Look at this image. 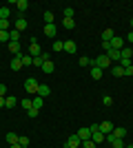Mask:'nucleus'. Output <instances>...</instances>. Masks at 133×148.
I'll return each mask as SVG.
<instances>
[{"label": "nucleus", "mask_w": 133, "mask_h": 148, "mask_svg": "<svg viewBox=\"0 0 133 148\" xmlns=\"http://www.w3.org/2000/svg\"><path fill=\"white\" fill-rule=\"evenodd\" d=\"M91 66H98V69H102V71H104V69L111 66V60H109L107 53H100L95 60H91Z\"/></svg>", "instance_id": "nucleus-1"}, {"label": "nucleus", "mask_w": 133, "mask_h": 148, "mask_svg": "<svg viewBox=\"0 0 133 148\" xmlns=\"http://www.w3.org/2000/svg\"><path fill=\"white\" fill-rule=\"evenodd\" d=\"M38 88H40V84H38L36 77H27L25 80V91L29 93V95H38Z\"/></svg>", "instance_id": "nucleus-2"}, {"label": "nucleus", "mask_w": 133, "mask_h": 148, "mask_svg": "<svg viewBox=\"0 0 133 148\" xmlns=\"http://www.w3.org/2000/svg\"><path fill=\"white\" fill-rule=\"evenodd\" d=\"M29 56H31V58L42 56V49H40V44H38V40H36V38H31V40H29Z\"/></svg>", "instance_id": "nucleus-3"}, {"label": "nucleus", "mask_w": 133, "mask_h": 148, "mask_svg": "<svg viewBox=\"0 0 133 148\" xmlns=\"http://www.w3.org/2000/svg\"><path fill=\"white\" fill-rule=\"evenodd\" d=\"M109 44H111V49H115V51H122V49H124V40H122L120 36H115Z\"/></svg>", "instance_id": "nucleus-4"}, {"label": "nucleus", "mask_w": 133, "mask_h": 148, "mask_svg": "<svg viewBox=\"0 0 133 148\" xmlns=\"http://www.w3.org/2000/svg\"><path fill=\"white\" fill-rule=\"evenodd\" d=\"M80 144H82V142H80V137H78L76 133L67 137V146H71V148H80Z\"/></svg>", "instance_id": "nucleus-5"}, {"label": "nucleus", "mask_w": 133, "mask_h": 148, "mask_svg": "<svg viewBox=\"0 0 133 148\" xmlns=\"http://www.w3.org/2000/svg\"><path fill=\"white\" fill-rule=\"evenodd\" d=\"M64 51L73 56V53H78V44L73 42V40H67V42H64Z\"/></svg>", "instance_id": "nucleus-6"}, {"label": "nucleus", "mask_w": 133, "mask_h": 148, "mask_svg": "<svg viewBox=\"0 0 133 148\" xmlns=\"http://www.w3.org/2000/svg\"><path fill=\"white\" fill-rule=\"evenodd\" d=\"M91 139L100 146V144H104V133H102V130H93V133H91Z\"/></svg>", "instance_id": "nucleus-7"}, {"label": "nucleus", "mask_w": 133, "mask_h": 148, "mask_svg": "<svg viewBox=\"0 0 133 148\" xmlns=\"http://www.w3.org/2000/svg\"><path fill=\"white\" fill-rule=\"evenodd\" d=\"M76 135L80 137V142H87V139H91V128H80Z\"/></svg>", "instance_id": "nucleus-8"}, {"label": "nucleus", "mask_w": 133, "mask_h": 148, "mask_svg": "<svg viewBox=\"0 0 133 148\" xmlns=\"http://www.w3.org/2000/svg\"><path fill=\"white\" fill-rule=\"evenodd\" d=\"M44 36L47 38H56V33H58V29H56V25H44Z\"/></svg>", "instance_id": "nucleus-9"}, {"label": "nucleus", "mask_w": 133, "mask_h": 148, "mask_svg": "<svg viewBox=\"0 0 133 148\" xmlns=\"http://www.w3.org/2000/svg\"><path fill=\"white\" fill-rule=\"evenodd\" d=\"M113 128H115V126H113L111 122H107V119H104V122L100 124V130L104 133V135H109V133H113Z\"/></svg>", "instance_id": "nucleus-10"}, {"label": "nucleus", "mask_w": 133, "mask_h": 148, "mask_svg": "<svg viewBox=\"0 0 133 148\" xmlns=\"http://www.w3.org/2000/svg\"><path fill=\"white\" fill-rule=\"evenodd\" d=\"M49 60V53H42V56H38V58H33V66H40L42 69V64Z\"/></svg>", "instance_id": "nucleus-11"}, {"label": "nucleus", "mask_w": 133, "mask_h": 148, "mask_svg": "<svg viewBox=\"0 0 133 148\" xmlns=\"http://www.w3.org/2000/svg\"><path fill=\"white\" fill-rule=\"evenodd\" d=\"M13 29H16V31H25V29H27V20L20 16V18L13 22Z\"/></svg>", "instance_id": "nucleus-12"}, {"label": "nucleus", "mask_w": 133, "mask_h": 148, "mask_svg": "<svg viewBox=\"0 0 133 148\" xmlns=\"http://www.w3.org/2000/svg\"><path fill=\"white\" fill-rule=\"evenodd\" d=\"M113 38H115L113 29H104V31H102V42H111Z\"/></svg>", "instance_id": "nucleus-13"}, {"label": "nucleus", "mask_w": 133, "mask_h": 148, "mask_svg": "<svg viewBox=\"0 0 133 148\" xmlns=\"http://www.w3.org/2000/svg\"><path fill=\"white\" fill-rule=\"evenodd\" d=\"M131 58H133V49H127V47H124V49L120 51V60H129V62H133Z\"/></svg>", "instance_id": "nucleus-14"}, {"label": "nucleus", "mask_w": 133, "mask_h": 148, "mask_svg": "<svg viewBox=\"0 0 133 148\" xmlns=\"http://www.w3.org/2000/svg\"><path fill=\"white\" fill-rule=\"evenodd\" d=\"M42 71H44V73H47V75H51V73H53V71H56V64H53V62H51V60H47V62H44V64H42Z\"/></svg>", "instance_id": "nucleus-15"}, {"label": "nucleus", "mask_w": 133, "mask_h": 148, "mask_svg": "<svg viewBox=\"0 0 133 148\" xmlns=\"http://www.w3.org/2000/svg\"><path fill=\"white\" fill-rule=\"evenodd\" d=\"M113 135L118 137V139H124V137H127V128H122V126H115V128H113Z\"/></svg>", "instance_id": "nucleus-16"}, {"label": "nucleus", "mask_w": 133, "mask_h": 148, "mask_svg": "<svg viewBox=\"0 0 133 148\" xmlns=\"http://www.w3.org/2000/svg\"><path fill=\"white\" fill-rule=\"evenodd\" d=\"M111 75L113 77H124V69L118 64V66H111Z\"/></svg>", "instance_id": "nucleus-17"}, {"label": "nucleus", "mask_w": 133, "mask_h": 148, "mask_svg": "<svg viewBox=\"0 0 133 148\" xmlns=\"http://www.w3.org/2000/svg\"><path fill=\"white\" fill-rule=\"evenodd\" d=\"M16 104H18V99L13 97V95H7L5 97V108H13Z\"/></svg>", "instance_id": "nucleus-18"}, {"label": "nucleus", "mask_w": 133, "mask_h": 148, "mask_svg": "<svg viewBox=\"0 0 133 148\" xmlns=\"http://www.w3.org/2000/svg\"><path fill=\"white\" fill-rule=\"evenodd\" d=\"M20 62H22V66H33V58L31 56H22V53H20Z\"/></svg>", "instance_id": "nucleus-19"}, {"label": "nucleus", "mask_w": 133, "mask_h": 148, "mask_svg": "<svg viewBox=\"0 0 133 148\" xmlns=\"http://www.w3.org/2000/svg\"><path fill=\"white\" fill-rule=\"evenodd\" d=\"M13 5H16V9H18L20 13H22V11H27V9H29V2H27V0H18V2H13Z\"/></svg>", "instance_id": "nucleus-20"}, {"label": "nucleus", "mask_w": 133, "mask_h": 148, "mask_svg": "<svg viewBox=\"0 0 133 148\" xmlns=\"http://www.w3.org/2000/svg\"><path fill=\"white\" fill-rule=\"evenodd\" d=\"M20 106H22L25 111H29V108H33V99H31V97H25V99H20Z\"/></svg>", "instance_id": "nucleus-21"}, {"label": "nucleus", "mask_w": 133, "mask_h": 148, "mask_svg": "<svg viewBox=\"0 0 133 148\" xmlns=\"http://www.w3.org/2000/svg\"><path fill=\"white\" fill-rule=\"evenodd\" d=\"M7 47H9V51H11L13 56H20V44L18 42H9Z\"/></svg>", "instance_id": "nucleus-22"}, {"label": "nucleus", "mask_w": 133, "mask_h": 148, "mask_svg": "<svg viewBox=\"0 0 133 148\" xmlns=\"http://www.w3.org/2000/svg\"><path fill=\"white\" fill-rule=\"evenodd\" d=\"M91 69V77H93V80H100L102 77V69H98V66H89Z\"/></svg>", "instance_id": "nucleus-23"}, {"label": "nucleus", "mask_w": 133, "mask_h": 148, "mask_svg": "<svg viewBox=\"0 0 133 148\" xmlns=\"http://www.w3.org/2000/svg\"><path fill=\"white\" fill-rule=\"evenodd\" d=\"M20 69H22V62H20V58L16 56V58L11 60V71H20Z\"/></svg>", "instance_id": "nucleus-24"}, {"label": "nucleus", "mask_w": 133, "mask_h": 148, "mask_svg": "<svg viewBox=\"0 0 133 148\" xmlns=\"http://www.w3.org/2000/svg\"><path fill=\"white\" fill-rule=\"evenodd\" d=\"M49 93H51V91H49V86H47V84H40V88H38V95H40V97L44 99Z\"/></svg>", "instance_id": "nucleus-25"}, {"label": "nucleus", "mask_w": 133, "mask_h": 148, "mask_svg": "<svg viewBox=\"0 0 133 148\" xmlns=\"http://www.w3.org/2000/svg\"><path fill=\"white\" fill-rule=\"evenodd\" d=\"M18 139L20 137L16 135V133H7V144H9V146H11V144H18Z\"/></svg>", "instance_id": "nucleus-26"}, {"label": "nucleus", "mask_w": 133, "mask_h": 148, "mask_svg": "<svg viewBox=\"0 0 133 148\" xmlns=\"http://www.w3.org/2000/svg\"><path fill=\"white\" fill-rule=\"evenodd\" d=\"M78 64H80V66H82V69H87V66H91V58H87V56H82V58H80V60H78Z\"/></svg>", "instance_id": "nucleus-27"}, {"label": "nucleus", "mask_w": 133, "mask_h": 148, "mask_svg": "<svg viewBox=\"0 0 133 148\" xmlns=\"http://www.w3.org/2000/svg\"><path fill=\"white\" fill-rule=\"evenodd\" d=\"M9 16H11V9H9V7H2V9H0V18L9 20Z\"/></svg>", "instance_id": "nucleus-28"}, {"label": "nucleus", "mask_w": 133, "mask_h": 148, "mask_svg": "<svg viewBox=\"0 0 133 148\" xmlns=\"http://www.w3.org/2000/svg\"><path fill=\"white\" fill-rule=\"evenodd\" d=\"M107 56H109V60H111V62H113V60H118V62H120V51L111 49V51H109V53H107Z\"/></svg>", "instance_id": "nucleus-29"}, {"label": "nucleus", "mask_w": 133, "mask_h": 148, "mask_svg": "<svg viewBox=\"0 0 133 148\" xmlns=\"http://www.w3.org/2000/svg\"><path fill=\"white\" fill-rule=\"evenodd\" d=\"M62 25H64V29H73V27H76V20L73 18H64Z\"/></svg>", "instance_id": "nucleus-30"}, {"label": "nucleus", "mask_w": 133, "mask_h": 148, "mask_svg": "<svg viewBox=\"0 0 133 148\" xmlns=\"http://www.w3.org/2000/svg\"><path fill=\"white\" fill-rule=\"evenodd\" d=\"M9 40H11V42H18V40H20V31L11 29V31H9Z\"/></svg>", "instance_id": "nucleus-31"}, {"label": "nucleus", "mask_w": 133, "mask_h": 148, "mask_svg": "<svg viewBox=\"0 0 133 148\" xmlns=\"http://www.w3.org/2000/svg\"><path fill=\"white\" fill-rule=\"evenodd\" d=\"M42 104H44V99L40 97V95H36V97H33V108H38V111H40V108H42Z\"/></svg>", "instance_id": "nucleus-32"}, {"label": "nucleus", "mask_w": 133, "mask_h": 148, "mask_svg": "<svg viewBox=\"0 0 133 148\" xmlns=\"http://www.w3.org/2000/svg\"><path fill=\"white\" fill-rule=\"evenodd\" d=\"M80 148H98V144H95L93 139H87V142L80 144Z\"/></svg>", "instance_id": "nucleus-33"}, {"label": "nucleus", "mask_w": 133, "mask_h": 148, "mask_svg": "<svg viewBox=\"0 0 133 148\" xmlns=\"http://www.w3.org/2000/svg\"><path fill=\"white\" fill-rule=\"evenodd\" d=\"M44 25H53V13L44 11Z\"/></svg>", "instance_id": "nucleus-34"}, {"label": "nucleus", "mask_w": 133, "mask_h": 148, "mask_svg": "<svg viewBox=\"0 0 133 148\" xmlns=\"http://www.w3.org/2000/svg\"><path fill=\"white\" fill-rule=\"evenodd\" d=\"M0 42H11V40H9V31H0Z\"/></svg>", "instance_id": "nucleus-35"}, {"label": "nucleus", "mask_w": 133, "mask_h": 148, "mask_svg": "<svg viewBox=\"0 0 133 148\" xmlns=\"http://www.w3.org/2000/svg\"><path fill=\"white\" fill-rule=\"evenodd\" d=\"M102 104L104 106H113V97H111V95H104V97H102Z\"/></svg>", "instance_id": "nucleus-36"}, {"label": "nucleus", "mask_w": 133, "mask_h": 148, "mask_svg": "<svg viewBox=\"0 0 133 148\" xmlns=\"http://www.w3.org/2000/svg\"><path fill=\"white\" fill-rule=\"evenodd\" d=\"M51 49H53V51H64V42H53V44H51Z\"/></svg>", "instance_id": "nucleus-37"}, {"label": "nucleus", "mask_w": 133, "mask_h": 148, "mask_svg": "<svg viewBox=\"0 0 133 148\" xmlns=\"http://www.w3.org/2000/svg\"><path fill=\"white\" fill-rule=\"evenodd\" d=\"M73 16H76V11H73L71 7H67V9H64V18H73Z\"/></svg>", "instance_id": "nucleus-38"}, {"label": "nucleus", "mask_w": 133, "mask_h": 148, "mask_svg": "<svg viewBox=\"0 0 133 148\" xmlns=\"http://www.w3.org/2000/svg\"><path fill=\"white\" fill-rule=\"evenodd\" d=\"M27 115H29V117H38L40 111H38V108H29V111H27Z\"/></svg>", "instance_id": "nucleus-39"}, {"label": "nucleus", "mask_w": 133, "mask_h": 148, "mask_svg": "<svg viewBox=\"0 0 133 148\" xmlns=\"http://www.w3.org/2000/svg\"><path fill=\"white\" fill-rule=\"evenodd\" d=\"M18 144H20L22 148H27V146H29V139H27V137H20V139H18Z\"/></svg>", "instance_id": "nucleus-40"}, {"label": "nucleus", "mask_w": 133, "mask_h": 148, "mask_svg": "<svg viewBox=\"0 0 133 148\" xmlns=\"http://www.w3.org/2000/svg\"><path fill=\"white\" fill-rule=\"evenodd\" d=\"M124 75H129V77H133V64H131V66H127V69H124Z\"/></svg>", "instance_id": "nucleus-41"}, {"label": "nucleus", "mask_w": 133, "mask_h": 148, "mask_svg": "<svg viewBox=\"0 0 133 148\" xmlns=\"http://www.w3.org/2000/svg\"><path fill=\"white\" fill-rule=\"evenodd\" d=\"M5 95H7V86H5V84H0V97H5Z\"/></svg>", "instance_id": "nucleus-42"}, {"label": "nucleus", "mask_w": 133, "mask_h": 148, "mask_svg": "<svg viewBox=\"0 0 133 148\" xmlns=\"http://www.w3.org/2000/svg\"><path fill=\"white\" fill-rule=\"evenodd\" d=\"M127 40H129V42L133 44V31H131V33H129V36H127Z\"/></svg>", "instance_id": "nucleus-43"}, {"label": "nucleus", "mask_w": 133, "mask_h": 148, "mask_svg": "<svg viewBox=\"0 0 133 148\" xmlns=\"http://www.w3.org/2000/svg\"><path fill=\"white\" fill-rule=\"evenodd\" d=\"M7 97V95H5ZM5 97H0V108H5Z\"/></svg>", "instance_id": "nucleus-44"}, {"label": "nucleus", "mask_w": 133, "mask_h": 148, "mask_svg": "<svg viewBox=\"0 0 133 148\" xmlns=\"http://www.w3.org/2000/svg\"><path fill=\"white\" fill-rule=\"evenodd\" d=\"M9 148H22V146H20V144H11Z\"/></svg>", "instance_id": "nucleus-45"}, {"label": "nucleus", "mask_w": 133, "mask_h": 148, "mask_svg": "<svg viewBox=\"0 0 133 148\" xmlns=\"http://www.w3.org/2000/svg\"><path fill=\"white\" fill-rule=\"evenodd\" d=\"M64 148H71V146H67V144H64Z\"/></svg>", "instance_id": "nucleus-46"}, {"label": "nucleus", "mask_w": 133, "mask_h": 148, "mask_svg": "<svg viewBox=\"0 0 133 148\" xmlns=\"http://www.w3.org/2000/svg\"><path fill=\"white\" fill-rule=\"evenodd\" d=\"M131 25H133V20H131Z\"/></svg>", "instance_id": "nucleus-47"}, {"label": "nucleus", "mask_w": 133, "mask_h": 148, "mask_svg": "<svg viewBox=\"0 0 133 148\" xmlns=\"http://www.w3.org/2000/svg\"><path fill=\"white\" fill-rule=\"evenodd\" d=\"M0 44H2V42H0Z\"/></svg>", "instance_id": "nucleus-48"}, {"label": "nucleus", "mask_w": 133, "mask_h": 148, "mask_svg": "<svg viewBox=\"0 0 133 148\" xmlns=\"http://www.w3.org/2000/svg\"><path fill=\"white\" fill-rule=\"evenodd\" d=\"M0 20H2V18H0Z\"/></svg>", "instance_id": "nucleus-49"}]
</instances>
